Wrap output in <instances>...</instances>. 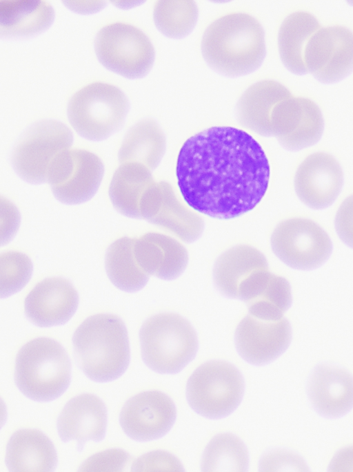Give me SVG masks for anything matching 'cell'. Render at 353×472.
I'll use <instances>...</instances> for the list:
<instances>
[{
	"instance_id": "83f0119b",
	"label": "cell",
	"mask_w": 353,
	"mask_h": 472,
	"mask_svg": "<svg viewBox=\"0 0 353 472\" xmlns=\"http://www.w3.org/2000/svg\"><path fill=\"white\" fill-rule=\"evenodd\" d=\"M166 149L165 134L156 121L143 120L126 133L118 153L121 164L137 162L151 171L161 161Z\"/></svg>"
},
{
	"instance_id": "6da1fadb",
	"label": "cell",
	"mask_w": 353,
	"mask_h": 472,
	"mask_svg": "<svg viewBox=\"0 0 353 472\" xmlns=\"http://www.w3.org/2000/svg\"><path fill=\"white\" fill-rule=\"evenodd\" d=\"M176 173L189 206L210 217L230 219L260 202L268 187L270 165L250 134L231 126H214L185 142Z\"/></svg>"
},
{
	"instance_id": "4fadbf2b",
	"label": "cell",
	"mask_w": 353,
	"mask_h": 472,
	"mask_svg": "<svg viewBox=\"0 0 353 472\" xmlns=\"http://www.w3.org/2000/svg\"><path fill=\"white\" fill-rule=\"evenodd\" d=\"M271 129L272 136L285 149L299 151L320 140L324 121L319 107L313 101L291 95L274 107Z\"/></svg>"
},
{
	"instance_id": "3957f363",
	"label": "cell",
	"mask_w": 353,
	"mask_h": 472,
	"mask_svg": "<svg viewBox=\"0 0 353 472\" xmlns=\"http://www.w3.org/2000/svg\"><path fill=\"white\" fill-rule=\"evenodd\" d=\"M72 344L79 367L94 381L114 380L128 367V331L114 314H97L87 318L75 330Z\"/></svg>"
},
{
	"instance_id": "e0dca14e",
	"label": "cell",
	"mask_w": 353,
	"mask_h": 472,
	"mask_svg": "<svg viewBox=\"0 0 353 472\" xmlns=\"http://www.w3.org/2000/svg\"><path fill=\"white\" fill-rule=\"evenodd\" d=\"M79 295L73 285L60 277L47 278L37 283L25 299L28 319L39 327L65 323L75 313Z\"/></svg>"
},
{
	"instance_id": "8fae6325",
	"label": "cell",
	"mask_w": 353,
	"mask_h": 472,
	"mask_svg": "<svg viewBox=\"0 0 353 472\" xmlns=\"http://www.w3.org/2000/svg\"><path fill=\"white\" fill-rule=\"evenodd\" d=\"M100 158L83 149H68L52 163L48 176L52 191L60 202L80 204L89 200L97 191L103 176Z\"/></svg>"
},
{
	"instance_id": "4316f807",
	"label": "cell",
	"mask_w": 353,
	"mask_h": 472,
	"mask_svg": "<svg viewBox=\"0 0 353 472\" xmlns=\"http://www.w3.org/2000/svg\"><path fill=\"white\" fill-rule=\"evenodd\" d=\"M320 28L317 19L307 12H293L283 20L279 30L278 47L281 59L290 72L296 75L308 73L304 62L305 49Z\"/></svg>"
},
{
	"instance_id": "9c48e42d",
	"label": "cell",
	"mask_w": 353,
	"mask_h": 472,
	"mask_svg": "<svg viewBox=\"0 0 353 472\" xmlns=\"http://www.w3.org/2000/svg\"><path fill=\"white\" fill-rule=\"evenodd\" d=\"M94 50L106 68L130 79L145 76L155 58L154 46L147 35L132 25L119 22L98 32Z\"/></svg>"
},
{
	"instance_id": "ba28073f",
	"label": "cell",
	"mask_w": 353,
	"mask_h": 472,
	"mask_svg": "<svg viewBox=\"0 0 353 472\" xmlns=\"http://www.w3.org/2000/svg\"><path fill=\"white\" fill-rule=\"evenodd\" d=\"M73 142L71 131L63 123L44 120L31 126L22 135L12 153L16 173L31 184L48 182L50 167L61 153Z\"/></svg>"
},
{
	"instance_id": "2e32d148",
	"label": "cell",
	"mask_w": 353,
	"mask_h": 472,
	"mask_svg": "<svg viewBox=\"0 0 353 472\" xmlns=\"http://www.w3.org/2000/svg\"><path fill=\"white\" fill-rule=\"evenodd\" d=\"M343 183L342 169L330 154L317 152L307 156L298 167L294 188L299 199L313 209L331 205Z\"/></svg>"
},
{
	"instance_id": "d590c367",
	"label": "cell",
	"mask_w": 353,
	"mask_h": 472,
	"mask_svg": "<svg viewBox=\"0 0 353 472\" xmlns=\"http://www.w3.org/2000/svg\"><path fill=\"white\" fill-rule=\"evenodd\" d=\"M259 470L307 471L308 468L304 460L298 455L285 451H276L270 452L261 458Z\"/></svg>"
},
{
	"instance_id": "d6986e66",
	"label": "cell",
	"mask_w": 353,
	"mask_h": 472,
	"mask_svg": "<svg viewBox=\"0 0 353 472\" xmlns=\"http://www.w3.org/2000/svg\"><path fill=\"white\" fill-rule=\"evenodd\" d=\"M133 250L145 274L164 280L179 276L188 263L186 248L176 239L159 233H147L134 238Z\"/></svg>"
},
{
	"instance_id": "7402d4cb",
	"label": "cell",
	"mask_w": 353,
	"mask_h": 472,
	"mask_svg": "<svg viewBox=\"0 0 353 472\" xmlns=\"http://www.w3.org/2000/svg\"><path fill=\"white\" fill-rule=\"evenodd\" d=\"M289 90L274 80H263L250 86L239 98L236 117L245 128L261 135L272 136L271 117L274 107L290 97Z\"/></svg>"
},
{
	"instance_id": "603a6c76",
	"label": "cell",
	"mask_w": 353,
	"mask_h": 472,
	"mask_svg": "<svg viewBox=\"0 0 353 472\" xmlns=\"http://www.w3.org/2000/svg\"><path fill=\"white\" fill-rule=\"evenodd\" d=\"M6 464L13 472H49L57 464V455L51 440L35 429H21L10 438Z\"/></svg>"
},
{
	"instance_id": "cb8c5ba5",
	"label": "cell",
	"mask_w": 353,
	"mask_h": 472,
	"mask_svg": "<svg viewBox=\"0 0 353 472\" xmlns=\"http://www.w3.org/2000/svg\"><path fill=\"white\" fill-rule=\"evenodd\" d=\"M268 269L264 254L255 247L239 245L223 252L213 269L214 281L224 295L238 299L240 285L254 272Z\"/></svg>"
},
{
	"instance_id": "f546056e",
	"label": "cell",
	"mask_w": 353,
	"mask_h": 472,
	"mask_svg": "<svg viewBox=\"0 0 353 472\" xmlns=\"http://www.w3.org/2000/svg\"><path fill=\"white\" fill-rule=\"evenodd\" d=\"M134 238L122 237L108 247L105 258L106 273L119 289L128 292L142 289L149 276L139 266L134 254Z\"/></svg>"
},
{
	"instance_id": "ab89813d",
	"label": "cell",
	"mask_w": 353,
	"mask_h": 472,
	"mask_svg": "<svg viewBox=\"0 0 353 472\" xmlns=\"http://www.w3.org/2000/svg\"><path fill=\"white\" fill-rule=\"evenodd\" d=\"M66 5L74 11L79 12H90L97 11L104 6V2H92L91 4H84V2L66 1Z\"/></svg>"
},
{
	"instance_id": "44dd1931",
	"label": "cell",
	"mask_w": 353,
	"mask_h": 472,
	"mask_svg": "<svg viewBox=\"0 0 353 472\" xmlns=\"http://www.w3.org/2000/svg\"><path fill=\"white\" fill-rule=\"evenodd\" d=\"M239 299L249 314L264 321H278L292 303L291 287L283 277L268 270L256 272L241 290Z\"/></svg>"
},
{
	"instance_id": "f1b7e54d",
	"label": "cell",
	"mask_w": 353,
	"mask_h": 472,
	"mask_svg": "<svg viewBox=\"0 0 353 472\" xmlns=\"http://www.w3.org/2000/svg\"><path fill=\"white\" fill-rule=\"evenodd\" d=\"M163 200L157 215L149 222L174 234L186 243L197 240L204 229V221L177 198L172 187L161 181Z\"/></svg>"
},
{
	"instance_id": "1f68e13d",
	"label": "cell",
	"mask_w": 353,
	"mask_h": 472,
	"mask_svg": "<svg viewBox=\"0 0 353 472\" xmlns=\"http://www.w3.org/2000/svg\"><path fill=\"white\" fill-rule=\"evenodd\" d=\"M199 10L194 1L161 0L154 5L153 17L158 30L172 39L188 36L196 26Z\"/></svg>"
},
{
	"instance_id": "ac0fdd59",
	"label": "cell",
	"mask_w": 353,
	"mask_h": 472,
	"mask_svg": "<svg viewBox=\"0 0 353 472\" xmlns=\"http://www.w3.org/2000/svg\"><path fill=\"white\" fill-rule=\"evenodd\" d=\"M107 408L97 396L84 393L70 399L57 419L61 439L76 440L81 448L88 440H102L106 432Z\"/></svg>"
},
{
	"instance_id": "5b68a950",
	"label": "cell",
	"mask_w": 353,
	"mask_h": 472,
	"mask_svg": "<svg viewBox=\"0 0 353 472\" xmlns=\"http://www.w3.org/2000/svg\"><path fill=\"white\" fill-rule=\"evenodd\" d=\"M141 356L152 370L181 371L196 356L199 343L190 322L179 314L163 312L148 318L139 331Z\"/></svg>"
},
{
	"instance_id": "8992f818",
	"label": "cell",
	"mask_w": 353,
	"mask_h": 472,
	"mask_svg": "<svg viewBox=\"0 0 353 472\" xmlns=\"http://www.w3.org/2000/svg\"><path fill=\"white\" fill-rule=\"evenodd\" d=\"M128 110V100L121 89L94 82L72 96L67 113L70 124L81 136L99 141L123 126Z\"/></svg>"
},
{
	"instance_id": "f35d334b",
	"label": "cell",
	"mask_w": 353,
	"mask_h": 472,
	"mask_svg": "<svg viewBox=\"0 0 353 472\" xmlns=\"http://www.w3.org/2000/svg\"><path fill=\"white\" fill-rule=\"evenodd\" d=\"M12 207V206H11ZM10 207L6 202L5 208V225L1 226V245L7 243L17 231L19 224V215L17 209Z\"/></svg>"
},
{
	"instance_id": "74e56055",
	"label": "cell",
	"mask_w": 353,
	"mask_h": 472,
	"mask_svg": "<svg viewBox=\"0 0 353 472\" xmlns=\"http://www.w3.org/2000/svg\"><path fill=\"white\" fill-rule=\"evenodd\" d=\"M329 471H353V446H347L338 451L332 459Z\"/></svg>"
},
{
	"instance_id": "836d02e7",
	"label": "cell",
	"mask_w": 353,
	"mask_h": 472,
	"mask_svg": "<svg viewBox=\"0 0 353 472\" xmlns=\"http://www.w3.org/2000/svg\"><path fill=\"white\" fill-rule=\"evenodd\" d=\"M130 460L120 449H108L88 457L79 467L80 471H122Z\"/></svg>"
},
{
	"instance_id": "8d00e7d4",
	"label": "cell",
	"mask_w": 353,
	"mask_h": 472,
	"mask_svg": "<svg viewBox=\"0 0 353 472\" xmlns=\"http://www.w3.org/2000/svg\"><path fill=\"white\" fill-rule=\"evenodd\" d=\"M335 227L339 238L353 248V195L347 197L339 208Z\"/></svg>"
},
{
	"instance_id": "d6a6232c",
	"label": "cell",
	"mask_w": 353,
	"mask_h": 472,
	"mask_svg": "<svg viewBox=\"0 0 353 472\" xmlns=\"http://www.w3.org/2000/svg\"><path fill=\"white\" fill-rule=\"evenodd\" d=\"M32 263L26 254L6 252L0 256V295L8 297L22 290L30 281Z\"/></svg>"
},
{
	"instance_id": "7c38bea8",
	"label": "cell",
	"mask_w": 353,
	"mask_h": 472,
	"mask_svg": "<svg viewBox=\"0 0 353 472\" xmlns=\"http://www.w3.org/2000/svg\"><path fill=\"white\" fill-rule=\"evenodd\" d=\"M304 62L321 82L343 79L353 70V32L341 26L321 28L305 47Z\"/></svg>"
},
{
	"instance_id": "e575fe53",
	"label": "cell",
	"mask_w": 353,
	"mask_h": 472,
	"mask_svg": "<svg viewBox=\"0 0 353 472\" xmlns=\"http://www.w3.org/2000/svg\"><path fill=\"white\" fill-rule=\"evenodd\" d=\"M132 471H183L179 460L172 454L163 451H154L136 459L131 467Z\"/></svg>"
},
{
	"instance_id": "4dcf8cb0",
	"label": "cell",
	"mask_w": 353,
	"mask_h": 472,
	"mask_svg": "<svg viewBox=\"0 0 353 472\" xmlns=\"http://www.w3.org/2000/svg\"><path fill=\"white\" fill-rule=\"evenodd\" d=\"M248 463V453L242 440L232 433H225L214 436L205 447L201 470L244 472Z\"/></svg>"
},
{
	"instance_id": "9a60e30c",
	"label": "cell",
	"mask_w": 353,
	"mask_h": 472,
	"mask_svg": "<svg viewBox=\"0 0 353 472\" xmlns=\"http://www.w3.org/2000/svg\"><path fill=\"white\" fill-rule=\"evenodd\" d=\"M292 330L289 321H264L250 314L239 323L234 334L236 350L241 357L254 365L268 364L289 346Z\"/></svg>"
},
{
	"instance_id": "277c9868",
	"label": "cell",
	"mask_w": 353,
	"mask_h": 472,
	"mask_svg": "<svg viewBox=\"0 0 353 472\" xmlns=\"http://www.w3.org/2000/svg\"><path fill=\"white\" fill-rule=\"evenodd\" d=\"M70 379V358L64 348L52 339H32L17 355L15 383L31 399L46 402L59 397L67 390Z\"/></svg>"
},
{
	"instance_id": "ffe728a7",
	"label": "cell",
	"mask_w": 353,
	"mask_h": 472,
	"mask_svg": "<svg viewBox=\"0 0 353 472\" xmlns=\"http://www.w3.org/2000/svg\"><path fill=\"white\" fill-rule=\"evenodd\" d=\"M307 392L314 409L325 417L341 416L353 407V377L344 369L318 366L310 378Z\"/></svg>"
},
{
	"instance_id": "7a4b0ae2",
	"label": "cell",
	"mask_w": 353,
	"mask_h": 472,
	"mask_svg": "<svg viewBox=\"0 0 353 472\" xmlns=\"http://www.w3.org/2000/svg\"><path fill=\"white\" fill-rule=\"evenodd\" d=\"M201 46L209 66L228 77L254 72L266 55L263 26L242 12L226 15L212 22L203 33Z\"/></svg>"
},
{
	"instance_id": "5bb4252c",
	"label": "cell",
	"mask_w": 353,
	"mask_h": 472,
	"mask_svg": "<svg viewBox=\"0 0 353 472\" xmlns=\"http://www.w3.org/2000/svg\"><path fill=\"white\" fill-rule=\"evenodd\" d=\"M176 417L174 402L158 390L140 393L130 398L120 413L122 429L137 441H150L165 435Z\"/></svg>"
},
{
	"instance_id": "30bf717a",
	"label": "cell",
	"mask_w": 353,
	"mask_h": 472,
	"mask_svg": "<svg viewBox=\"0 0 353 472\" xmlns=\"http://www.w3.org/2000/svg\"><path fill=\"white\" fill-rule=\"evenodd\" d=\"M270 241L274 254L287 265L299 270H311L321 265L332 250L327 233L306 218L282 221L273 231Z\"/></svg>"
},
{
	"instance_id": "d4e9b609",
	"label": "cell",
	"mask_w": 353,
	"mask_h": 472,
	"mask_svg": "<svg viewBox=\"0 0 353 472\" xmlns=\"http://www.w3.org/2000/svg\"><path fill=\"white\" fill-rule=\"evenodd\" d=\"M151 171L137 162L121 164L115 171L109 187V196L119 213L130 218H141L144 198L156 182Z\"/></svg>"
},
{
	"instance_id": "52a82bcc",
	"label": "cell",
	"mask_w": 353,
	"mask_h": 472,
	"mask_svg": "<svg viewBox=\"0 0 353 472\" xmlns=\"http://www.w3.org/2000/svg\"><path fill=\"white\" fill-rule=\"evenodd\" d=\"M244 379L238 368L225 361H210L198 367L186 384V397L198 414L219 419L232 413L244 393Z\"/></svg>"
},
{
	"instance_id": "484cf974",
	"label": "cell",
	"mask_w": 353,
	"mask_h": 472,
	"mask_svg": "<svg viewBox=\"0 0 353 472\" xmlns=\"http://www.w3.org/2000/svg\"><path fill=\"white\" fill-rule=\"evenodd\" d=\"M54 19L52 7L43 1L1 0L0 35L34 36L48 29Z\"/></svg>"
}]
</instances>
